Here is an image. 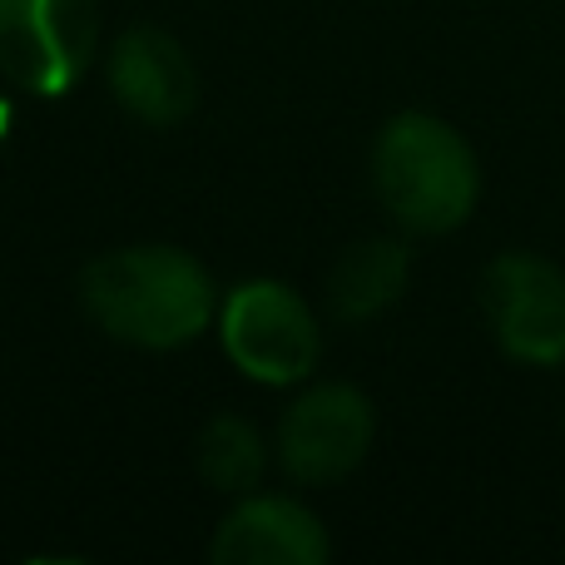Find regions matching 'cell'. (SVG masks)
I'll return each mask as SVG.
<instances>
[{"label":"cell","instance_id":"5","mask_svg":"<svg viewBox=\"0 0 565 565\" xmlns=\"http://www.w3.org/2000/svg\"><path fill=\"white\" fill-rule=\"evenodd\" d=\"M372 402L348 382L308 387L278 422V461L302 487H328L362 467L372 451Z\"/></svg>","mask_w":565,"mask_h":565},{"label":"cell","instance_id":"10","mask_svg":"<svg viewBox=\"0 0 565 565\" xmlns=\"http://www.w3.org/2000/svg\"><path fill=\"white\" fill-rule=\"evenodd\" d=\"M194 457H199L204 481L214 491H224V497H248L268 471L264 437H258V427L244 417H214L204 431H199Z\"/></svg>","mask_w":565,"mask_h":565},{"label":"cell","instance_id":"7","mask_svg":"<svg viewBox=\"0 0 565 565\" xmlns=\"http://www.w3.org/2000/svg\"><path fill=\"white\" fill-rule=\"evenodd\" d=\"M109 89L135 119L169 129L194 115L199 105V70L189 50L169 30L139 25L109 45Z\"/></svg>","mask_w":565,"mask_h":565},{"label":"cell","instance_id":"2","mask_svg":"<svg viewBox=\"0 0 565 565\" xmlns=\"http://www.w3.org/2000/svg\"><path fill=\"white\" fill-rule=\"evenodd\" d=\"M372 184L392 224L407 234H451L471 218L481 169L471 145L437 115H397L372 149Z\"/></svg>","mask_w":565,"mask_h":565},{"label":"cell","instance_id":"11","mask_svg":"<svg viewBox=\"0 0 565 565\" xmlns=\"http://www.w3.org/2000/svg\"><path fill=\"white\" fill-rule=\"evenodd\" d=\"M10 135V105H6V95H0V139Z\"/></svg>","mask_w":565,"mask_h":565},{"label":"cell","instance_id":"6","mask_svg":"<svg viewBox=\"0 0 565 565\" xmlns=\"http://www.w3.org/2000/svg\"><path fill=\"white\" fill-rule=\"evenodd\" d=\"M481 302L507 358L531 367L565 362V274L551 258L501 254L481 278Z\"/></svg>","mask_w":565,"mask_h":565},{"label":"cell","instance_id":"9","mask_svg":"<svg viewBox=\"0 0 565 565\" xmlns=\"http://www.w3.org/2000/svg\"><path fill=\"white\" fill-rule=\"evenodd\" d=\"M412 278V254L402 238H362L332 264L328 302L342 322H367L402 298Z\"/></svg>","mask_w":565,"mask_h":565},{"label":"cell","instance_id":"8","mask_svg":"<svg viewBox=\"0 0 565 565\" xmlns=\"http://www.w3.org/2000/svg\"><path fill=\"white\" fill-rule=\"evenodd\" d=\"M209 551L218 565H322L332 556V541L302 501L248 491L218 521Z\"/></svg>","mask_w":565,"mask_h":565},{"label":"cell","instance_id":"3","mask_svg":"<svg viewBox=\"0 0 565 565\" xmlns=\"http://www.w3.org/2000/svg\"><path fill=\"white\" fill-rule=\"evenodd\" d=\"M218 338L234 367L268 387H288L312 372L322 352L318 318L312 308L274 278L238 282L224 302H218Z\"/></svg>","mask_w":565,"mask_h":565},{"label":"cell","instance_id":"1","mask_svg":"<svg viewBox=\"0 0 565 565\" xmlns=\"http://www.w3.org/2000/svg\"><path fill=\"white\" fill-rule=\"evenodd\" d=\"M79 302L115 342L149 352L184 348L218 318L209 268L169 244L99 254L79 274Z\"/></svg>","mask_w":565,"mask_h":565},{"label":"cell","instance_id":"4","mask_svg":"<svg viewBox=\"0 0 565 565\" xmlns=\"http://www.w3.org/2000/svg\"><path fill=\"white\" fill-rule=\"evenodd\" d=\"M99 55V0H0V75L30 95H65Z\"/></svg>","mask_w":565,"mask_h":565}]
</instances>
